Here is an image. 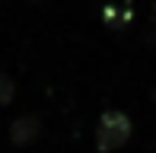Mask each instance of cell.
<instances>
[{
	"label": "cell",
	"mask_w": 156,
	"mask_h": 153,
	"mask_svg": "<svg viewBox=\"0 0 156 153\" xmlns=\"http://www.w3.org/2000/svg\"><path fill=\"white\" fill-rule=\"evenodd\" d=\"M131 137V121L121 112H105L99 118V128H96V144L102 153H115L118 147H124V141Z\"/></svg>",
	"instance_id": "1"
},
{
	"label": "cell",
	"mask_w": 156,
	"mask_h": 153,
	"mask_svg": "<svg viewBox=\"0 0 156 153\" xmlns=\"http://www.w3.org/2000/svg\"><path fill=\"white\" fill-rule=\"evenodd\" d=\"M38 131H41V124H38V118H16L13 121V131H10V137H13V144H29L38 137Z\"/></svg>",
	"instance_id": "2"
},
{
	"label": "cell",
	"mask_w": 156,
	"mask_h": 153,
	"mask_svg": "<svg viewBox=\"0 0 156 153\" xmlns=\"http://www.w3.org/2000/svg\"><path fill=\"white\" fill-rule=\"evenodd\" d=\"M10 99H13V80L6 73H0V105H6Z\"/></svg>",
	"instance_id": "3"
},
{
	"label": "cell",
	"mask_w": 156,
	"mask_h": 153,
	"mask_svg": "<svg viewBox=\"0 0 156 153\" xmlns=\"http://www.w3.org/2000/svg\"><path fill=\"white\" fill-rule=\"evenodd\" d=\"M153 26H156V3H153Z\"/></svg>",
	"instance_id": "4"
}]
</instances>
